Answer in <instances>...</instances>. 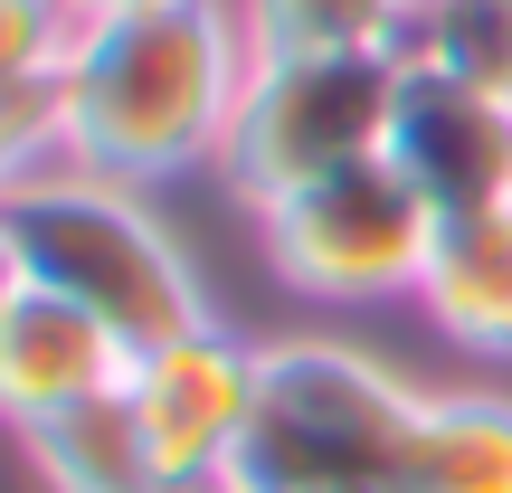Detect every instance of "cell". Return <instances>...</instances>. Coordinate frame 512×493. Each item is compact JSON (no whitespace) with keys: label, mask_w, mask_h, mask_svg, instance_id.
<instances>
[{"label":"cell","mask_w":512,"mask_h":493,"mask_svg":"<svg viewBox=\"0 0 512 493\" xmlns=\"http://www.w3.org/2000/svg\"><path fill=\"white\" fill-rule=\"evenodd\" d=\"M247 67L256 38L238 0H162L133 19H86L57 67V162H86L133 190L200 162L219 171Z\"/></svg>","instance_id":"6da1fadb"},{"label":"cell","mask_w":512,"mask_h":493,"mask_svg":"<svg viewBox=\"0 0 512 493\" xmlns=\"http://www.w3.org/2000/svg\"><path fill=\"white\" fill-rule=\"evenodd\" d=\"M0 219H10L19 256H29V285L76 304V313H95L124 351H152L171 332L209 323L190 247L171 238V219L133 181H105L86 162H38L0 200Z\"/></svg>","instance_id":"7a4b0ae2"},{"label":"cell","mask_w":512,"mask_h":493,"mask_svg":"<svg viewBox=\"0 0 512 493\" xmlns=\"http://www.w3.org/2000/svg\"><path fill=\"white\" fill-rule=\"evenodd\" d=\"M418 399L389 361L351 342H266L256 351V427L238 446L247 493H418L408 437Z\"/></svg>","instance_id":"3957f363"},{"label":"cell","mask_w":512,"mask_h":493,"mask_svg":"<svg viewBox=\"0 0 512 493\" xmlns=\"http://www.w3.org/2000/svg\"><path fill=\"white\" fill-rule=\"evenodd\" d=\"M389 114H399V57H380V48L256 57L238 114H228V143H219V181L247 209H266L285 190L323 181V171L380 162Z\"/></svg>","instance_id":"277c9868"},{"label":"cell","mask_w":512,"mask_h":493,"mask_svg":"<svg viewBox=\"0 0 512 493\" xmlns=\"http://www.w3.org/2000/svg\"><path fill=\"white\" fill-rule=\"evenodd\" d=\"M437 228L446 219L418 200V181L389 152L351 162V171H323V181L256 209L266 266L294 294H313V304H399V294H418L427 256H437Z\"/></svg>","instance_id":"5b68a950"},{"label":"cell","mask_w":512,"mask_h":493,"mask_svg":"<svg viewBox=\"0 0 512 493\" xmlns=\"http://www.w3.org/2000/svg\"><path fill=\"white\" fill-rule=\"evenodd\" d=\"M124 418L143 437L152 475H228L256 427V351L228 323H190L171 342L133 351Z\"/></svg>","instance_id":"8992f818"},{"label":"cell","mask_w":512,"mask_h":493,"mask_svg":"<svg viewBox=\"0 0 512 493\" xmlns=\"http://www.w3.org/2000/svg\"><path fill=\"white\" fill-rule=\"evenodd\" d=\"M389 162L418 181L437 219L512 209V114L456 76L399 67V114H389Z\"/></svg>","instance_id":"52a82bcc"},{"label":"cell","mask_w":512,"mask_h":493,"mask_svg":"<svg viewBox=\"0 0 512 493\" xmlns=\"http://www.w3.org/2000/svg\"><path fill=\"white\" fill-rule=\"evenodd\" d=\"M124 370H133V351L114 342L95 313L57 304V294H29V304L0 323V418H10L19 437H38V427L114 399Z\"/></svg>","instance_id":"ba28073f"},{"label":"cell","mask_w":512,"mask_h":493,"mask_svg":"<svg viewBox=\"0 0 512 493\" xmlns=\"http://www.w3.org/2000/svg\"><path fill=\"white\" fill-rule=\"evenodd\" d=\"M418 313L446 342L512 361V209H475V219L437 228V256L418 275Z\"/></svg>","instance_id":"9c48e42d"},{"label":"cell","mask_w":512,"mask_h":493,"mask_svg":"<svg viewBox=\"0 0 512 493\" xmlns=\"http://www.w3.org/2000/svg\"><path fill=\"white\" fill-rule=\"evenodd\" d=\"M408 475L418 493H512V399L503 389H427Z\"/></svg>","instance_id":"30bf717a"},{"label":"cell","mask_w":512,"mask_h":493,"mask_svg":"<svg viewBox=\"0 0 512 493\" xmlns=\"http://www.w3.org/2000/svg\"><path fill=\"white\" fill-rule=\"evenodd\" d=\"M399 67L456 76L512 114V0H418L399 38Z\"/></svg>","instance_id":"8fae6325"},{"label":"cell","mask_w":512,"mask_h":493,"mask_svg":"<svg viewBox=\"0 0 512 493\" xmlns=\"http://www.w3.org/2000/svg\"><path fill=\"white\" fill-rule=\"evenodd\" d=\"M29 456H38V475H48V493H133V484H152L143 437H133V418H124V389L76 408V418H57V427H38Z\"/></svg>","instance_id":"7c38bea8"},{"label":"cell","mask_w":512,"mask_h":493,"mask_svg":"<svg viewBox=\"0 0 512 493\" xmlns=\"http://www.w3.org/2000/svg\"><path fill=\"white\" fill-rule=\"evenodd\" d=\"M408 10L418 0H238L256 57H294V48H380V57H399Z\"/></svg>","instance_id":"4fadbf2b"},{"label":"cell","mask_w":512,"mask_h":493,"mask_svg":"<svg viewBox=\"0 0 512 493\" xmlns=\"http://www.w3.org/2000/svg\"><path fill=\"white\" fill-rule=\"evenodd\" d=\"M67 48H76V19H67V0H0V95L57 86Z\"/></svg>","instance_id":"5bb4252c"},{"label":"cell","mask_w":512,"mask_h":493,"mask_svg":"<svg viewBox=\"0 0 512 493\" xmlns=\"http://www.w3.org/2000/svg\"><path fill=\"white\" fill-rule=\"evenodd\" d=\"M38 162H57V86L0 95V200H10Z\"/></svg>","instance_id":"9a60e30c"},{"label":"cell","mask_w":512,"mask_h":493,"mask_svg":"<svg viewBox=\"0 0 512 493\" xmlns=\"http://www.w3.org/2000/svg\"><path fill=\"white\" fill-rule=\"evenodd\" d=\"M29 294H38V285H29V256H19V238H10V219H0V323H10V313L29 304Z\"/></svg>","instance_id":"2e32d148"},{"label":"cell","mask_w":512,"mask_h":493,"mask_svg":"<svg viewBox=\"0 0 512 493\" xmlns=\"http://www.w3.org/2000/svg\"><path fill=\"white\" fill-rule=\"evenodd\" d=\"M133 493H247L238 475H152V484H133Z\"/></svg>","instance_id":"e0dca14e"},{"label":"cell","mask_w":512,"mask_h":493,"mask_svg":"<svg viewBox=\"0 0 512 493\" xmlns=\"http://www.w3.org/2000/svg\"><path fill=\"white\" fill-rule=\"evenodd\" d=\"M133 10H162V0H67L76 29H86V19H133Z\"/></svg>","instance_id":"ac0fdd59"}]
</instances>
